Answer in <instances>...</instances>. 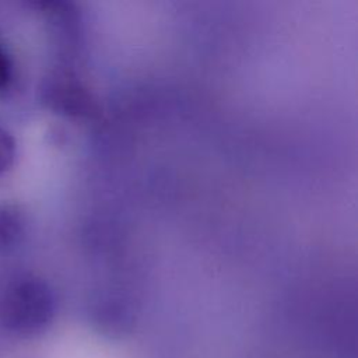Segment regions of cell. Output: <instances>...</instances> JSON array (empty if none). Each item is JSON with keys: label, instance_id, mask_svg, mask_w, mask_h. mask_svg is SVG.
Masks as SVG:
<instances>
[{"label": "cell", "instance_id": "cell-1", "mask_svg": "<svg viewBox=\"0 0 358 358\" xmlns=\"http://www.w3.org/2000/svg\"><path fill=\"white\" fill-rule=\"evenodd\" d=\"M56 312L55 294L48 284L31 278L13 284L0 298V329L14 337L43 331Z\"/></svg>", "mask_w": 358, "mask_h": 358}, {"label": "cell", "instance_id": "cell-2", "mask_svg": "<svg viewBox=\"0 0 358 358\" xmlns=\"http://www.w3.org/2000/svg\"><path fill=\"white\" fill-rule=\"evenodd\" d=\"M15 158V140L14 137L0 127V173L6 172Z\"/></svg>", "mask_w": 358, "mask_h": 358}, {"label": "cell", "instance_id": "cell-3", "mask_svg": "<svg viewBox=\"0 0 358 358\" xmlns=\"http://www.w3.org/2000/svg\"><path fill=\"white\" fill-rule=\"evenodd\" d=\"M14 78V63L8 52L0 45V90L10 87Z\"/></svg>", "mask_w": 358, "mask_h": 358}]
</instances>
